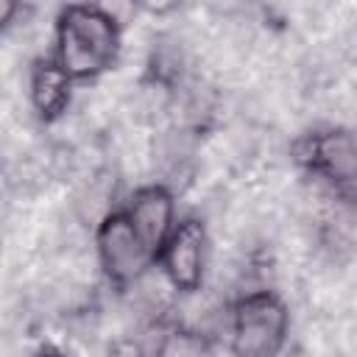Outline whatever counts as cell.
Here are the masks:
<instances>
[{
	"mask_svg": "<svg viewBox=\"0 0 357 357\" xmlns=\"http://www.w3.org/2000/svg\"><path fill=\"white\" fill-rule=\"evenodd\" d=\"M296 159L324 181H329L337 192L351 198L354 176H357V148L354 134L349 128H324L301 137L296 142Z\"/></svg>",
	"mask_w": 357,
	"mask_h": 357,
	"instance_id": "277c9868",
	"label": "cell"
},
{
	"mask_svg": "<svg viewBox=\"0 0 357 357\" xmlns=\"http://www.w3.org/2000/svg\"><path fill=\"white\" fill-rule=\"evenodd\" d=\"M28 95H31V106L36 117L42 123H53L70 106L73 81L53 59H36L31 67V78H28Z\"/></svg>",
	"mask_w": 357,
	"mask_h": 357,
	"instance_id": "52a82bcc",
	"label": "cell"
},
{
	"mask_svg": "<svg viewBox=\"0 0 357 357\" xmlns=\"http://www.w3.org/2000/svg\"><path fill=\"white\" fill-rule=\"evenodd\" d=\"M33 357H67V354H64V351H59L56 346H42V349H39Z\"/></svg>",
	"mask_w": 357,
	"mask_h": 357,
	"instance_id": "8fae6325",
	"label": "cell"
},
{
	"mask_svg": "<svg viewBox=\"0 0 357 357\" xmlns=\"http://www.w3.org/2000/svg\"><path fill=\"white\" fill-rule=\"evenodd\" d=\"M153 357H212V343L204 332L190 326H170L162 332Z\"/></svg>",
	"mask_w": 357,
	"mask_h": 357,
	"instance_id": "ba28073f",
	"label": "cell"
},
{
	"mask_svg": "<svg viewBox=\"0 0 357 357\" xmlns=\"http://www.w3.org/2000/svg\"><path fill=\"white\" fill-rule=\"evenodd\" d=\"M95 248H98V259L106 279L117 287L137 282L145 273V268L153 262V257L145 251V245L134 234L123 209H112L100 215L95 226Z\"/></svg>",
	"mask_w": 357,
	"mask_h": 357,
	"instance_id": "3957f363",
	"label": "cell"
},
{
	"mask_svg": "<svg viewBox=\"0 0 357 357\" xmlns=\"http://www.w3.org/2000/svg\"><path fill=\"white\" fill-rule=\"evenodd\" d=\"M159 265L178 293H195L204 282V259H206V229L195 218H184L173 226L165 245L159 248Z\"/></svg>",
	"mask_w": 357,
	"mask_h": 357,
	"instance_id": "5b68a950",
	"label": "cell"
},
{
	"mask_svg": "<svg viewBox=\"0 0 357 357\" xmlns=\"http://www.w3.org/2000/svg\"><path fill=\"white\" fill-rule=\"evenodd\" d=\"M123 212H126L134 234L145 245V251L156 259L159 248L165 245L167 234L176 226V198H173L170 187L145 184V187L134 190V195Z\"/></svg>",
	"mask_w": 357,
	"mask_h": 357,
	"instance_id": "8992f818",
	"label": "cell"
},
{
	"mask_svg": "<svg viewBox=\"0 0 357 357\" xmlns=\"http://www.w3.org/2000/svg\"><path fill=\"white\" fill-rule=\"evenodd\" d=\"M120 53V25L100 6H64L56 17V64L70 81H89L112 70Z\"/></svg>",
	"mask_w": 357,
	"mask_h": 357,
	"instance_id": "6da1fadb",
	"label": "cell"
},
{
	"mask_svg": "<svg viewBox=\"0 0 357 357\" xmlns=\"http://www.w3.org/2000/svg\"><path fill=\"white\" fill-rule=\"evenodd\" d=\"M20 14V3H11V0H0V31L8 28L14 22V17Z\"/></svg>",
	"mask_w": 357,
	"mask_h": 357,
	"instance_id": "30bf717a",
	"label": "cell"
},
{
	"mask_svg": "<svg viewBox=\"0 0 357 357\" xmlns=\"http://www.w3.org/2000/svg\"><path fill=\"white\" fill-rule=\"evenodd\" d=\"M109 357H145L134 340H117L109 346Z\"/></svg>",
	"mask_w": 357,
	"mask_h": 357,
	"instance_id": "9c48e42d",
	"label": "cell"
},
{
	"mask_svg": "<svg viewBox=\"0 0 357 357\" xmlns=\"http://www.w3.org/2000/svg\"><path fill=\"white\" fill-rule=\"evenodd\" d=\"M290 312L273 290L245 293L231 310V354L276 357L287 340Z\"/></svg>",
	"mask_w": 357,
	"mask_h": 357,
	"instance_id": "7a4b0ae2",
	"label": "cell"
}]
</instances>
